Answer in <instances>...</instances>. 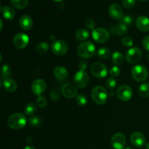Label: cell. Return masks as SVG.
Returning <instances> with one entry per match:
<instances>
[{
	"mask_svg": "<svg viewBox=\"0 0 149 149\" xmlns=\"http://www.w3.org/2000/svg\"><path fill=\"white\" fill-rule=\"evenodd\" d=\"M0 23H1V29H2V20H0Z\"/></svg>",
	"mask_w": 149,
	"mask_h": 149,
	"instance_id": "cell-47",
	"label": "cell"
},
{
	"mask_svg": "<svg viewBox=\"0 0 149 149\" xmlns=\"http://www.w3.org/2000/svg\"><path fill=\"white\" fill-rule=\"evenodd\" d=\"M142 57V52L138 47H132L126 53V60L130 63H137Z\"/></svg>",
	"mask_w": 149,
	"mask_h": 149,
	"instance_id": "cell-9",
	"label": "cell"
},
{
	"mask_svg": "<svg viewBox=\"0 0 149 149\" xmlns=\"http://www.w3.org/2000/svg\"><path fill=\"white\" fill-rule=\"evenodd\" d=\"M76 102L79 106H85L87 103V99L84 95H78L76 97Z\"/></svg>",
	"mask_w": 149,
	"mask_h": 149,
	"instance_id": "cell-33",
	"label": "cell"
},
{
	"mask_svg": "<svg viewBox=\"0 0 149 149\" xmlns=\"http://www.w3.org/2000/svg\"><path fill=\"white\" fill-rule=\"evenodd\" d=\"M61 92L64 97H65L66 98H73L77 95V89L74 84H71V83H67L63 86Z\"/></svg>",
	"mask_w": 149,
	"mask_h": 149,
	"instance_id": "cell-15",
	"label": "cell"
},
{
	"mask_svg": "<svg viewBox=\"0 0 149 149\" xmlns=\"http://www.w3.org/2000/svg\"><path fill=\"white\" fill-rule=\"evenodd\" d=\"M49 39H50L51 41H52V42H55V41H56L55 36H53V35H50V36H49Z\"/></svg>",
	"mask_w": 149,
	"mask_h": 149,
	"instance_id": "cell-43",
	"label": "cell"
},
{
	"mask_svg": "<svg viewBox=\"0 0 149 149\" xmlns=\"http://www.w3.org/2000/svg\"><path fill=\"white\" fill-rule=\"evenodd\" d=\"M89 81H90V77L84 71L79 70L76 73L74 77V81L76 86L80 88H84L87 86Z\"/></svg>",
	"mask_w": 149,
	"mask_h": 149,
	"instance_id": "cell-7",
	"label": "cell"
},
{
	"mask_svg": "<svg viewBox=\"0 0 149 149\" xmlns=\"http://www.w3.org/2000/svg\"><path fill=\"white\" fill-rule=\"evenodd\" d=\"M13 45L17 49H23L29 43V37L26 33H19L13 39Z\"/></svg>",
	"mask_w": 149,
	"mask_h": 149,
	"instance_id": "cell-12",
	"label": "cell"
},
{
	"mask_svg": "<svg viewBox=\"0 0 149 149\" xmlns=\"http://www.w3.org/2000/svg\"><path fill=\"white\" fill-rule=\"evenodd\" d=\"M47 88L46 82L43 79H38L34 80L31 84V90L33 94L40 96L42 93H45Z\"/></svg>",
	"mask_w": 149,
	"mask_h": 149,
	"instance_id": "cell-13",
	"label": "cell"
},
{
	"mask_svg": "<svg viewBox=\"0 0 149 149\" xmlns=\"http://www.w3.org/2000/svg\"><path fill=\"white\" fill-rule=\"evenodd\" d=\"M138 93L142 97H147L149 96V83H144L140 86Z\"/></svg>",
	"mask_w": 149,
	"mask_h": 149,
	"instance_id": "cell-26",
	"label": "cell"
},
{
	"mask_svg": "<svg viewBox=\"0 0 149 149\" xmlns=\"http://www.w3.org/2000/svg\"><path fill=\"white\" fill-rule=\"evenodd\" d=\"M92 36L95 42L99 44H103L107 42L109 39V32L103 28H97L93 31Z\"/></svg>",
	"mask_w": 149,
	"mask_h": 149,
	"instance_id": "cell-5",
	"label": "cell"
},
{
	"mask_svg": "<svg viewBox=\"0 0 149 149\" xmlns=\"http://www.w3.org/2000/svg\"><path fill=\"white\" fill-rule=\"evenodd\" d=\"M136 4V0H122V4L125 8L131 9Z\"/></svg>",
	"mask_w": 149,
	"mask_h": 149,
	"instance_id": "cell-34",
	"label": "cell"
},
{
	"mask_svg": "<svg viewBox=\"0 0 149 149\" xmlns=\"http://www.w3.org/2000/svg\"><path fill=\"white\" fill-rule=\"evenodd\" d=\"M120 23L122 24L125 25V26H130L132 23V18L130 15H125L123 16L122 19H121Z\"/></svg>",
	"mask_w": 149,
	"mask_h": 149,
	"instance_id": "cell-38",
	"label": "cell"
},
{
	"mask_svg": "<svg viewBox=\"0 0 149 149\" xmlns=\"http://www.w3.org/2000/svg\"><path fill=\"white\" fill-rule=\"evenodd\" d=\"M2 86L3 88L9 93H13V92L15 91L17 87V82L14 79L10 78L4 79L3 80Z\"/></svg>",
	"mask_w": 149,
	"mask_h": 149,
	"instance_id": "cell-19",
	"label": "cell"
},
{
	"mask_svg": "<svg viewBox=\"0 0 149 149\" xmlns=\"http://www.w3.org/2000/svg\"><path fill=\"white\" fill-rule=\"evenodd\" d=\"M142 44H143V46L144 49H145L146 50L148 51L149 52V35L145 36V37L143 38Z\"/></svg>",
	"mask_w": 149,
	"mask_h": 149,
	"instance_id": "cell-41",
	"label": "cell"
},
{
	"mask_svg": "<svg viewBox=\"0 0 149 149\" xmlns=\"http://www.w3.org/2000/svg\"><path fill=\"white\" fill-rule=\"evenodd\" d=\"M116 33L119 36H124L127 33V27L124 24H119V26H116Z\"/></svg>",
	"mask_w": 149,
	"mask_h": 149,
	"instance_id": "cell-30",
	"label": "cell"
},
{
	"mask_svg": "<svg viewBox=\"0 0 149 149\" xmlns=\"http://www.w3.org/2000/svg\"><path fill=\"white\" fill-rule=\"evenodd\" d=\"M1 13H2L3 17L7 19V20H13L15 16V10L11 7H9V6H4V7H1Z\"/></svg>",
	"mask_w": 149,
	"mask_h": 149,
	"instance_id": "cell-21",
	"label": "cell"
},
{
	"mask_svg": "<svg viewBox=\"0 0 149 149\" xmlns=\"http://www.w3.org/2000/svg\"><path fill=\"white\" fill-rule=\"evenodd\" d=\"M27 122L26 116L21 113H15L10 115L7 119V125L11 129L20 130L24 127Z\"/></svg>",
	"mask_w": 149,
	"mask_h": 149,
	"instance_id": "cell-1",
	"label": "cell"
},
{
	"mask_svg": "<svg viewBox=\"0 0 149 149\" xmlns=\"http://www.w3.org/2000/svg\"><path fill=\"white\" fill-rule=\"evenodd\" d=\"M96 52L95 46L91 42H84L77 47V54L82 58H90Z\"/></svg>",
	"mask_w": 149,
	"mask_h": 149,
	"instance_id": "cell-2",
	"label": "cell"
},
{
	"mask_svg": "<svg viewBox=\"0 0 149 149\" xmlns=\"http://www.w3.org/2000/svg\"><path fill=\"white\" fill-rule=\"evenodd\" d=\"M141 1H147V0H141Z\"/></svg>",
	"mask_w": 149,
	"mask_h": 149,
	"instance_id": "cell-49",
	"label": "cell"
},
{
	"mask_svg": "<svg viewBox=\"0 0 149 149\" xmlns=\"http://www.w3.org/2000/svg\"><path fill=\"white\" fill-rule=\"evenodd\" d=\"M146 149H149V143H148L146 145Z\"/></svg>",
	"mask_w": 149,
	"mask_h": 149,
	"instance_id": "cell-45",
	"label": "cell"
},
{
	"mask_svg": "<svg viewBox=\"0 0 149 149\" xmlns=\"http://www.w3.org/2000/svg\"><path fill=\"white\" fill-rule=\"evenodd\" d=\"M109 13L114 20H121L123 17V10L119 4L113 3L109 7Z\"/></svg>",
	"mask_w": 149,
	"mask_h": 149,
	"instance_id": "cell-14",
	"label": "cell"
},
{
	"mask_svg": "<svg viewBox=\"0 0 149 149\" xmlns=\"http://www.w3.org/2000/svg\"><path fill=\"white\" fill-rule=\"evenodd\" d=\"M52 52L58 56H63L68 52V46L65 42L63 40H56L51 45Z\"/></svg>",
	"mask_w": 149,
	"mask_h": 149,
	"instance_id": "cell-6",
	"label": "cell"
},
{
	"mask_svg": "<svg viewBox=\"0 0 149 149\" xmlns=\"http://www.w3.org/2000/svg\"><path fill=\"white\" fill-rule=\"evenodd\" d=\"M85 26L87 28V29H90V30H94L95 26V22L93 19L88 18L85 20Z\"/></svg>",
	"mask_w": 149,
	"mask_h": 149,
	"instance_id": "cell-40",
	"label": "cell"
},
{
	"mask_svg": "<svg viewBox=\"0 0 149 149\" xmlns=\"http://www.w3.org/2000/svg\"><path fill=\"white\" fill-rule=\"evenodd\" d=\"M126 149H133L132 148H131V147H127Z\"/></svg>",
	"mask_w": 149,
	"mask_h": 149,
	"instance_id": "cell-48",
	"label": "cell"
},
{
	"mask_svg": "<svg viewBox=\"0 0 149 149\" xmlns=\"http://www.w3.org/2000/svg\"><path fill=\"white\" fill-rule=\"evenodd\" d=\"M36 105L33 103H29L25 107V113L26 115H29V116H31L33 115L35 112L36 111Z\"/></svg>",
	"mask_w": 149,
	"mask_h": 149,
	"instance_id": "cell-28",
	"label": "cell"
},
{
	"mask_svg": "<svg viewBox=\"0 0 149 149\" xmlns=\"http://www.w3.org/2000/svg\"><path fill=\"white\" fill-rule=\"evenodd\" d=\"M91 97L93 101L97 105L106 103L108 98V93L106 89L102 86H97L91 92Z\"/></svg>",
	"mask_w": 149,
	"mask_h": 149,
	"instance_id": "cell-3",
	"label": "cell"
},
{
	"mask_svg": "<svg viewBox=\"0 0 149 149\" xmlns=\"http://www.w3.org/2000/svg\"><path fill=\"white\" fill-rule=\"evenodd\" d=\"M36 49V52H39V53L45 54L48 51V49H49V45H48V43L45 42H40V43L37 45Z\"/></svg>",
	"mask_w": 149,
	"mask_h": 149,
	"instance_id": "cell-29",
	"label": "cell"
},
{
	"mask_svg": "<svg viewBox=\"0 0 149 149\" xmlns=\"http://www.w3.org/2000/svg\"><path fill=\"white\" fill-rule=\"evenodd\" d=\"M10 3L15 8L22 10L27 7L29 0H10Z\"/></svg>",
	"mask_w": 149,
	"mask_h": 149,
	"instance_id": "cell-24",
	"label": "cell"
},
{
	"mask_svg": "<svg viewBox=\"0 0 149 149\" xmlns=\"http://www.w3.org/2000/svg\"><path fill=\"white\" fill-rule=\"evenodd\" d=\"M91 73L97 78H103L108 74V68L106 65L100 62L93 63L91 66Z\"/></svg>",
	"mask_w": 149,
	"mask_h": 149,
	"instance_id": "cell-8",
	"label": "cell"
},
{
	"mask_svg": "<svg viewBox=\"0 0 149 149\" xmlns=\"http://www.w3.org/2000/svg\"><path fill=\"white\" fill-rule=\"evenodd\" d=\"M87 65H88V64H87V62L85 60H81L79 63V68L81 71H84L87 68Z\"/></svg>",
	"mask_w": 149,
	"mask_h": 149,
	"instance_id": "cell-42",
	"label": "cell"
},
{
	"mask_svg": "<svg viewBox=\"0 0 149 149\" xmlns=\"http://www.w3.org/2000/svg\"><path fill=\"white\" fill-rule=\"evenodd\" d=\"M12 74V68L9 65L4 64L2 65L1 70V78L7 79Z\"/></svg>",
	"mask_w": 149,
	"mask_h": 149,
	"instance_id": "cell-27",
	"label": "cell"
},
{
	"mask_svg": "<svg viewBox=\"0 0 149 149\" xmlns=\"http://www.w3.org/2000/svg\"><path fill=\"white\" fill-rule=\"evenodd\" d=\"M111 61L113 63H114L116 65H122L124 63V56L120 52H113V55L111 56Z\"/></svg>",
	"mask_w": 149,
	"mask_h": 149,
	"instance_id": "cell-23",
	"label": "cell"
},
{
	"mask_svg": "<svg viewBox=\"0 0 149 149\" xmlns=\"http://www.w3.org/2000/svg\"><path fill=\"white\" fill-rule=\"evenodd\" d=\"M120 68L117 66V65H115L111 68L110 71H109V74L112 77H118V76L120 74Z\"/></svg>",
	"mask_w": 149,
	"mask_h": 149,
	"instance_id": "cell-39",
	"label": "cell"
},
{
	"mask_svg": "<svg viewBox=\"0 0 149 149\" xmlns=\"http://www.w3.org/2000/svg\"><path fill=\"white\" fill-rule=\"evenodd\" d=\"M122 45L127 47H130L133 45V40L130 36H124L122 39Z\"/></svg>",
	"mask_w": 149,
	"mask_h": 149,
	"instance_id": "cell-35",
	"label": "cell"
},
{
	"mask_svg": "<svg viewBox=\"0 0 149 149\" xmlns=\"http://www.w3.org/2000/svg\"><path fill=\"white\" fill-rule=\"evenodd\" d=\"M61 93L62 92H61V90L58 88H55L54 90H52L50 93V98L52 99L54 101H56V100H59L61 98Z\"/></svg>",
	"mask_w": 149,
	"mask_h": 149,
	"instance_id": "cell-31",
	"label": "cell"
},
{
	"mask_svg": "<svg viewBox=\"0 0 149 149\" xmlns=\"http://www.w3.org/2000/svg\"><path fill=\"white\" fill-rule=\"evenodd\" d=\"M89 31L84 29H79L75 33V38L77 41L84 42L89 37Z\"/></svg>",
	"mask_w": 149,
	"mask_h": 149,
	"instance_id": "cell-22",
	"label": "cell"
},
{
	"mask_svg": "<svg viewBox=\"0 0 149 149\" xmlns=\"http://www.w3.org/2000/svg\"><path fill=\"white\" fill-rule=\"evenodd\" d=\"M36 104L42 109H44L47 106V101L46 98L43 96H39V97L36 100Z\"/></svg>",
	"mask_w": 149,
	"mask_h": 149,
	"instance_id": "cell-37",
	"label": "cell"
},
{
	"mask_svg": "<svg viewBox=\"0 0 149 149\" xmlns=\"http://www.w3.org/2000/svg\"><path fill=\"white\" fill-rule=\"evenodd\" d=\"M23 149H36V148L33 146H26Z\"/></svg>",
	"mask_w": 149,
	"mask_h": 149,
	"instance_id": "cell-44",
	"label": "cell"
},
{
	"mask_svg": "<svg viewBox=\"0 0 149 149\" xmlns=\"http://www.w3.org/2000/svg\"><path fill=\"white\" fill-rule=\"evenodd\" d=\"M19 25L23 30H30L33 26V20L30 16L24 15L20 17V20H19Z\"/></svg>",
	"mask_w": 149,
	"mask_h": 149,
	"instance_id": "cell-18",
	"label": "cell"
},
{
	"mask_svg": "<svg viewBox=\"0 0 149 149\" xmlns=\"http://www.w3.org/2000/svg\"><path fill=\"white\" fill-rule=\"evenodd\" d=\"M97 55L102 60H106L111 56L110 49L107 47H101L97 50Z\"/></svg>",
	"mask_w": 149,
	"mask_h": 149,
	"instance_id": "cell-25",
	"label": "cell"
},
{
	"mask_svg": "<svg viewBox=\"0 0 149 149\" xmlns=\"http://www.w3.org/2000/svg\"><path fill=\"white\" fill-rule=\"evenodd\" d=\"M111 144L113 149H124L126 145V138L121 132L114 134L111 140Z\"/></svg>",
	"mask_w": 149,
	"mask_h": 149,
	"instance_id": "cell-11",
	"label": "cell"
},
{
	"mask_svg": "<svg viewBox=\"0 0 149 149\" xmlns=\"http://www.w3.org/2000/svg\"><path fill=\"white\" fill-rule=\"evenodd\" d=\"M132 78L137 81H143L148 78V73L147 68L144 65H136L132 69Z\"/></svg>",
	"mask_w": 149,
	"mask_h": 149,
	"instance_id": "cell-4",
	"label": "cell"
},
{
	"mask_svg": "<svg viewBox=\"0 0 149 149\" xmlns=\"http://www.w3.org/2000/svg\"><path fill=\"white\" fill-rule=\"evenodd\" d=\"M116 81L115 79L113 78H109L106 80V88L109 89V90H112V89L114 88L116 86Z\"/></svg>",
	"mask_w": 149,
	"mask_h": 149,
	"instance_id": "cell-36",
	"label": "cell"
},
{
	"mask_svg": "<svg viewBox=\"0 0 149 149\" xmlns=\"http://www.w3.org/2000/svg\"><path fill=\"white\" fill-rule=\"evenodd\" d=\"M130 141L131 143L134 146L137 147V148H140V147H142L145 145L146 138L145 136L141 132H135L131 135Z\"/></svg>",
	"mask_w": 149,
	"mask_h": 149,
	"instance_id": "cell-16",
	"label": "cell"
},
{
	"mask_svg": "<svg viewBox=\"0 0 149 149\" xmlns=\"http://www.w3.org/2000/svg\"><path fill=\"white\" fill-rule=\"evenodd\" d=\"M29 124L31 126L33 127H39L41 124V119L38 116H31L29 118Z\"/></svg>",
	"mask_w": 149,
	"mask_h": 149,
	"instance_id": "cell-32",
	"label": "cell"
},
{
	"mask_svg": "<svg viewBox=\"0 0 149 149\" xmlns=\"http://www.w3.org/2000/svg\"><path fill=\"white\" fill-rule=\"evenodd\" d=\"M135 25L141 31H149V18L146 16H139L135 20Z\"/></svg>",
	"mask_w": 149,
	"mask_h": 149,
	"instance_id": "cell-17",
	"label": "cell"
},
{
	"mask_svg": "<svg viewBox=\"0 0 149 149\" xmlns=\"http://www.w3.org/2000/svg\"><path fill=\"white\" fill-rule=\"evenodd\" d=\"M52 1H55V2H60V1H63V0H52Z\"/></svg>",
	"mask_w": 149,
	"mask_h": 149,
	"instance_id": "cell-46",
	"label": "cell"
},
{
	"mask_svg": "<svg viewBox=\"0 0 149 149\" xmlns=\"http://www.w3.org/2000/svg\"><path fill=\"white\" fill-rule=\"evenodd\" d=\"M117 96L122 101H128L132 97V90L129 85H121L117 90Z\"/></svg>",
	"mask_w": 149,
	"mask_h": 149,
	"instance_id": "cell-10",
	"label": "cell"
},
{
	"mask_svg": "<svg viewBox=\"0 0 149 149\" xmlns=\"http://www.w3.org/2000/svg\"><path fill=\"white\" fill-rule=\"evenodd\" d=\"M53 74L58 80L66 79L68 76V72L63 66H57L54 68Z\"/></svg>",
	"mask_w": 149,
	"mask_h": 149,
	"instance_id": "cell-20",
	"label": "cell"
}]
</instances>
